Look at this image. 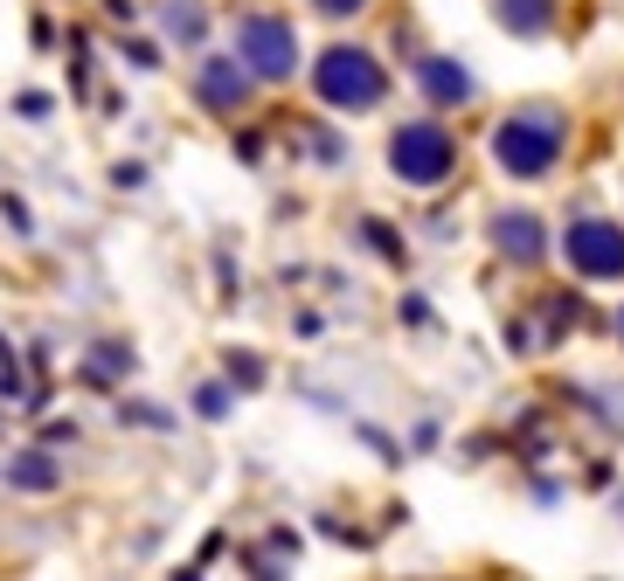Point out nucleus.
<instances>
[{"instance_id":"f03ea898","label":"nucleus","mask_w":624,"mask_h":581,"mask_svg":"<svg viewBox=\"0 0 624 581\" xmlns=\"http://www.w3.org/2000/svg\"><path fill=\"white\" fill-rule=\"evenodd\" d=\"M555 152H562V118L555 112H513V118L492 125V160L507 173H520V180L549 173Z\"/></svg>"},{"instance_id":"f8f14e48","label":"nucleus","mask_w":624,"mask_h":581,"mask_svg":"<svg viewBox=\"0 0 624 581\" xmlns=\"http://www.w3.org/2000/svg\"><path fill=\"white\" fill-rule=\"evenodd\" d=\"M229 381H237V388H264V360H257V353H229Z\"/></svg>"},{"instance_id":"423d86ee","label":"nucleus","mask_w":624,"mask_h":581,"mask_svg":"<svg viewBox=\"0 0 624 581\" xmlns=\"http://www.w3.org/2000/svg\"><path fill=\"white\" fill-rule=\"evenodd\" d=\"M416 91H424L430 104H465L472 97V70H465L458 56H424L416 63Z\"/></svg>"},{"instance_id":"6e6552de","label":"nucleus","mask_w":624,"mask_h":581,"mask_svg":"<svg viewBox=\"0 0 624 581\" xmlns=\"http://www.w3.org/2000/svg\"><path fill=\"white\" fill-rule=\"evenodd\" d=\"M250 97V76L237 63H208L201 70V104H216V112H229V104H243Z\"/></svg>"},{"instance_id":"20e7f679","label":"nucleus","mask_w":624,"mask_h":581,"mask_svg":"<svg viewBox=\"0 0 624 581\" xmlns=\"http://www.w3.org/2000/svg\"><path fill=\"white\" fill-rule=\"evenodd\" d=\"M237 56H243L250 76H264V84H292V70H299V35H292V21H278V14H243Z\"/></svg>"},{"instance_id":"2eb2a0df","label":"nucleus","mask_w":624,"mask_h":581,"mask_svg":"<svg viewBox=\"0 0 624 581\" xmlns=\"http://www.w3.org/2000/svg\"><path fill=\"white\" fill-rule=\"evenodd\" d=\"M368 243H375L382 256H403V243H396V235H388V222H368Z\"/></svg>"},{"instance_id":"1a4fd4ad","label":"nucleus","mask_w":624,"mask_h":581,"mask_svg":"<svg viewBox=\"0 0 624 581\" xmlns=\"http://www.w3.org/2000/svg\"><path fill=\"white\" fill-rule=\"evenodd\" d=\"M8 485H21V492H56V485H63V471H56V457L21 451V457L8 464Z\"/></svg>"},{"instance_id":"0eeeda50","label":"nucleus","mask_w":624,"mask_h":581,"mask_svg":"<svg viewBox=\"0 0 624 581\" xmlns=\"http://www.w3.org/2000/svg\"><path fill=\"white\" fill-rule=\"evenodd\" d=\"M492 250H500L507 263H541V222L534 215H492Z\"/></svg>"},{"instance_id":"9b49d317","label":"nucleus","mask_w":624,"mask_h":581,"mask_svg":"<svg viewBox=\"0 0 624 581\" xmlns=\"http://www.w3.org/2000/svg\"><path fill=\"white\" fill-rule=\"evenodd\" d=\"M201 29H208V21H201V0H167V35L174 42H201Z\"/></svg>"},{"instance_id":"39448f33","label":"nucleus","mask_w":624,"mask_h":581,"mask_svg":"<svg viewBox=\"0 0 624 581\" xmlns=\"http://www.w3.org/2000/svg\"><path fill=\"white\" fill-rule=\"evenodd\" d=\"M569 263H576L583 277H624V229L617 222H596V215H583V222H569Z\"/></svg>"},{"instance_id":"7ed1b4c3","label":"nucleus","mask_w":624,"mask_h":581,"mask_svg":"<svg viewBox=\"0 0 624 581\" xmlns=\"http://www.w3.org/2000/svg\"><path fill=\"white\" fill-rule=\"evenodd\" d=\"M451 160H458L451 131H445V125H430V118L396 125V139H388V167H396L409 188H437V180L451 173Z\"/></svg>"},{"instance_id":"ddd939ff","label":"nucleus","mask_w":624,"mask_h":581,"mask_svg":"<svg viewBox=\"0 0 624 581\" xmlns=\"http://www.w3.org/2000/svg\"><path fill=\"white\" fill-rule=\"evenodd\" d=\"M195 409H201L208 422H222V415H229V388H222V381H208V388L195 394Z\"/></svg>"},{"instance_id":"4468645a","label":"nucleus","mask_w":624,"mask_h":581,"mask_svg":"<svg viewBox=\"0 0 624 581\" xmlns=\"http://www.w3.org/2000/svg\"><path fill=\"white\" fill-rule=\"evenodd\" d=\"M312 8H320V14H333V21H347V14H361V8H368V0H312Z\"/></svg>"},{"instance_id":"9d476101","label":"nucleus","mask_w":624,"mask_h":581,"mask_svg":"<svg viewBox=\"0 0 624 581\" xmlns=\"http://www.w3.org/2000/svg\"><path fill=\"white\" fill-rule=\"evenodd\" d=\"M500 21H507L513 35H549L555 0H500Z\"/></svg>"},{"instance_id":"f257e3e1","label":"nucleus","mask_w":624,"mask_h":581,"mask_svg":"<svg viewBox=\"0 0 624 581\" xmlns=\"http://www.w3.org/2000/svg\"><path fill=\"white\" fill-rule=\"evenodd\" d=\"M312 91H320V104H333V112H375V104L388 97V76H382V63L368 56V49L333 42L326 56L312 63Z\"/></svg>"},{"instance_id":"dca6fc26","label":"nucleus","mask_w":624,"mask_h":581,"mask_svg":"<svg viewBox=\"0 0 624 581\" xmlns=\"http://www.w3.org/2000/svg\"><path fill=\"white\" fill-rule=\"evenodd\" d=\"M617 332H624V311H617Z\"/></svg>"}]
</instances>
